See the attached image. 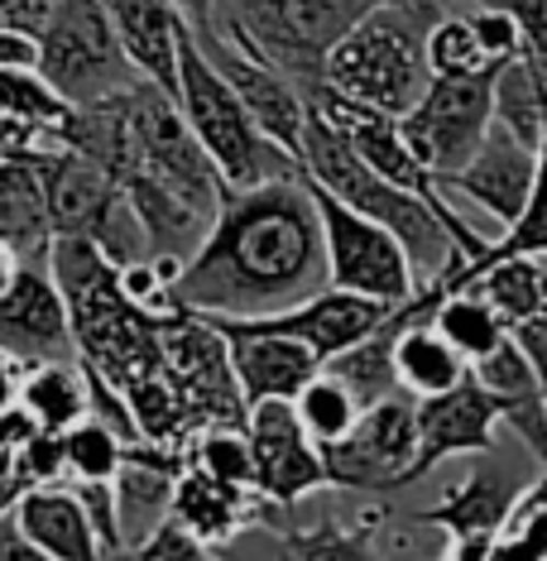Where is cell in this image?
<instances>
[{"label":"cell","mask_w":547,"mask_h":561,"mask_svg":"<svg viewBox=\"0 0 547 561\" xmlns=\"http://www.w3.org/2000/svg\"><path fill=\"white\" fill-rule=\"evenodd\" d=\"M0 240L30 264L48 260L54 231H48V207H44L39 149H5L0 154Z\"/></svg>","instance_id":"44dd1931"},{"label":"cell","mask_w":547,"mask_h":561,"mask_svg":"<svg viewBox=\"0 0 547 561\" xmlns=\"http://www.w3.org/2000/svg\"><path fill=\"white\" fill-rule=\"evenodd\" d=\"M15 518H20V533L34 542L39 557H54V561H96L101 557L92 523H87V508L78 494H72L68 480L30 484L15 500Z\"/></svg>","instance_id":"ffe728a7"},{"label":"cell","mask_w":547,"mask_h":561,"mask_svg":"<svg viewBox=\"0 0 547 561\" xmlns=\"http://www.w3.org/2000/svg\"><path fill=\"white\" fill-rule=\"evenodd\" d=\"M371 5L379 0H216L207 24L278 68L308 101V92L322 82L332 44Z\"/></svg>","instance_id":"5b68a950"},{"label":"cell","mask_w":547,"mask_h":561,"mask_svg":"<svg viewBox=\"0 0 547 561\" xmlns=\"http://www.w3.org/2000/svg\"><path fill=\"white\" fill-rule=\"evenodd\" d=\"M494 446L476 451L470 476L456 480L452 490L423 514L432 528L447 533L442 561H486L490 557V538H494V528H500L504 508L518 500V490H524L533 476H543V466H528L524 476H518L514 461H504Z\"/></svg>","instance_id":"8fae6325"},{"label":"cell","mask_w":547,"mask_h":561,"mask_svg":"<svg viewBox=\"0 0 547 561\" xmlns=\"http://www.w3.org/2000/svg\"><path fill=\"white\" fill-rule=\"evenodd\" d=\"M173 5H178V15H183L187 24H202V20H212L216 0H173Z\"/></svg>","instance_id":"7bdbcfd3"},{"label":"cell","mask_w":547,"mask_h":561,"mask_svg":"<svg viewBox=\"0 0 547 561\" xmlns=\"http://www.w3.org/2000/svg\"><path fill=\"white\" fill-rule=\"evenodd\" d=\"M125 442L96 417H82L62 432V480H111Z\"/></svg>","instance_id":"d6a6232c"},{"label":"cell","mask_w":547,"mask_h":561,"mask_svg":"<svg viewBox=\"0 0 547 561\" xmlns=\"http://www.w3.org/2000/svg\"><path fill=\"white\" fill-rule=\"evenodd\" d=\"M173 106L183 116L187 135L212 159L221 187H254L270 178L298 173V159L284 145H274L250 111L236 101V92L221 82V72L207 62V54L193 44L187 24L178 30V58H173Z\"/></svg>","instance_id":"277c9868"},{"label":"cell","mask_w":547,"mask_h":561,"mask_svg":"<svg viewBox=\"0 0 547 561\" xmlns=\"http://www.w3.org/2000/svg\"><path fill=\"white\" fill-rule=\"evenodd\" d=\"M509 341H514V346L547 375V312H533V317H524V322H514L509 327Z\"/></svg>","instance_id":"74e56055"},{"label":"cell","mask_w":547,"mask_h":561,"mask_svg":"<svg viewBox=\"0 0 547 561\" xmlns=\"http://www.w3.org/2000/svg\"><path fill=\"white\" fill-rule=\"evenodd\" d=\"M490 116L500 130H509L518 145L538 149L543 154V54H514L509 62L494 68V87H490Z\"/></svg>","instance_id":"d4e9b609"},{"label":"cell","mask_w":547,"mask_h":561,"mask_svg":"<svg viewBox=\"0 0 547 561\" xmlns=\"http://www.w3.org/2000/svg\"><path fill=\"white\" fill-rule=\"evenodd\" d=\"M48 10H54V0H0V24H24V30H39Z\"/></svg>","instance_id":"60d3db41"},{"label":"cell","mask_w":547,"mask_h":561,"mask_svg":"<svg viewBox=\"0 0 547 561\" xmlns=\"http://www.w3.org/2000/svg\"><path fill=\"white\" fill-rule=\"evenodd\" d=\"M130 557H139V561H193V557H212V552H207V542H202L183 518L169 514L145 542L135 547Z\"/></svg>","instance_id":"d590c367"},{"label":"cell","mask_w":547,"mask_h":561,"mask_svg":"<svg viewBox=\"0 0 547 561\" xmlns=\"http://www.w3.org/2000/svg\"><path fill=\"white\" fill-rule=\"evenodd\" d=\"M101 10H106L111 30H116L139 78L173 96V58L178 30H183V15H178L173 0H101Z\"/></svg>","instance_id":"7402d4cb"},{"label":"cell","mask_w":547,"mask_h":561,"mask_svg":"<svg viewBox=\"0 0 547 561\" xmlns=\"http://www.w3.org/2000/svg\"><path fill=\"white\" fill-rule=\"evenodd\" d=\"M202 322L216 327L226 341V369H231V385L240 393V413L260 399H294L322 365L303 341L284 336V331L240 327L231 317H202Z\"/></svg>","instance_id":"e0dca14e"},{"label":"cell","mask_w":547,"mask_h":561,"mask_svg":"<svg viewBox=\"0 0 547 561\" xmlns=\"http://www.w3.org/2000/svg\"><path fill=\"white\" fill-rule=\"evenodd\" d=\"M187 34H193V44L207 54L212 68L221 72V82L236 92L240 106L250 111V121L260 125L274 145H284L288 154L298 159V130H303V116H308V101H303L298 87L278 68H270L264 58H254L250 48H240V44L226 39V34H216L207 20L187 24Z\"/></svg>","instance_id":"5bb4252c"},{"label":"cell","mask_w":547,"mask_h":561,"mask_svg":"<svg viewBox=\"0 0 547 561\" xmlns=\"http://www.w3.org/2000/svg\"><path fill=\"white\" fill-rule=\"evenodd\" d=\"M442 0H379L332 44L322 82L346 92L379 116H403L428 87V30Z\"/></svg>","instance_id":"3957f363"},{"label":"cell","mask_w":547,"mask_h":561,"mask_svg":"<svg viewBox=\"0 0 547 561\" xmlns=\"http://www.w3.org/2000/svg\"><path fill=\"white\" fill-rule=\"evenodd\" d=\"M288 403H294L298 427L317 442V451H322L327 442H337L341 432H346L355 417H361V403H355V393L341 385L332 369H322V365H317V375H312L308 385H303Z\"/></svg>","instance_id":"f546056e"},{"label":"cell","mask_w":547,"mask_h":561,"mask_svg":"<svg viewBox=\"0 0 547 561\" xmlns=\"http://www.w3.org/2000/svg\"><path fill=\"white\" fill-rule=\"evenodd\" d=\"M254 466V494L270 508H294L312 490H322V451L308 432L298 427L294 403L288 399H260L240 413Z\"/></svg>","instance_id":"7c38bea8"},{"label":"cell","mask_w":547,"mask_h":561,"mask_svg":"<svg viewBox=\"0 0 547 561\" xmlns=\"http://www.w3.org/2000/svg\"><path fill=\"white\" fill-rule=\"evenodd\" d=\"M39 178H44L48 231L54 236L92 240L101 260L116 264V270L149 254V240L139 231L121 183L96 159H87L72 145H48L39 149Z\"/></svg>","instance_id":"8992f818"},{"label":"cell","mask_w":547,"mask_h":561,"mask_svg":"<svg viewBox=\"0 0 547 561\" xmlns=\"http://www.w3.org/2000/svg\"><path fill=\"white\" fill-rule=\"evenodd\" d=\"M0 121L39 135L44 145H68L78 106L62 101L34 68H0Z\"/></svg>","instance_id":"4316f807"},{"label":"cell","mask_w":547,"mask_h":561,"mask_svg":"<svg viewBox=\"0 0 547 561\" xmlns=\"http://www.w3.org/2000/svg\"><path fill=\"white\" fill-rule=\"evenodd\" d=\"M303 173V169H298ZM317 207V226H322V264H327V284L332 288H351L361 298H379V302H403L413 284L409 254L394 240L385 226L371 221V216L351 211L346 202H337L327 187H317L308 173H303Z\"/></svg>","instance_id":"ba28073f"},{"label":"cell","mask_w":547,"mask_h":561,"mask_svg":"<svg viewBox=\"0 0 547 561\" xmlns=\"http://www.w3.org/2000/svg\"><path fill=\"white\" fill-rule=\"evenodd\" d=\"M470 5H486V10H500L518 24V34H524V44L533 54H543L547 48V30H543V5L547 0H470Z\"/></svg>","instance_id":"8d00e7d4"},{"label":"cell","mask_w":547,"mask_h":561,"mask_svg":"<svg viewBox=\"0 0 547 561\" xmlns=\"http://www.w3.org/2000/svg\"><path fill=\"white\" fill-rule=\"evenodd\" d=\"M413 393H389L341 432L337 442L322 446V476L337 490H365L385 494L399 484H413Z\"/></svg>","instance_id":"30bf717a"},{"label":"cell","mask_w":547,"mask_h":561,"mask_svg":"<svg viewBox=\"0 0 547 561\" xmlns=\"http://www.w3.org/2000/svg\"><path fill=\"white\" fill-rule=\"evenodd\" d=\"M20 379H24V360H15L10 351H0V413H10V408H15Z\"/></svg>","instance_id":"b9f144b4"},{"label":"cell","mask_w":547,"mask_h":561,"mask_svg":"<svg viewBox=\"0 0 547 561\" xmlns=\"http://www.w3.org/2000/svg\"><path fill=\"white\" fill-rule=\"evenodd\" d=\"M15 446H20V437H15V442H0V508H10V504H15L20 494L34 484L30 470L20 466V451H15Z\"/></svg>","instance_id":"f35d334b"},{"label":"cell","mask_w":547,"mask_h":561,"mask_svg":"<svg viewBox=\"0 0 547 561\" xmlns=\"http://www.w3.org/2000/svg\"><path fill=\"white\" fill-rule=\"evenodd\" d=\"M389 336H394V327L379 322L375 331H365L361 341H351L346 351H337V355H327L322 360V369H332L341 385L355 393V403L361 408L389 399V393H403L399 375H394V360H389Z\"/></svg>","instance_id":"f1b7e54d"},{"label":"cell","mask_w":547,"mask_h":561,"mask_svg":"<svg viewBox=\"0 0 547 561\" xmlns=\"http://www.w3.org/2000/svg\"><path fill=\"white\" fill-rule=\"evenodd\" d=\"M466 375L476 379L480 389H490L494 399H500V408L524 399V393H543L547 389V375L509 336L500 341V346H490L486 355H476V360L466 365Z\"/></svg>","instance_id":"1f68e13d"},{"label":"cell","mask_w":547,"mask_h":561,"mask_svg":"<svg viewBox=\"0 0 547 561\" xmlns=\"http://www.w3.org/2000/svg\"><path fill=\"white\" fill-rule=\"evenodd\" d=\"M15 270H20V254L5 245V240H0V293L10 288V278H15Z\"/></svg>","instance_id":"ee69618b"},{"label":"cell","mask_w":547,"mask_h":561,"mask_svg":"<svg viewBox=\"0 0 547 561\" xmlns=\"http://www.w3.org/2000/svg\"><path fill=\"white\" fill-rule=\"evenodd\" d=\"M442 187V197H466L470 207H480L504 226H514L533 202H538V178H543V154L528 145H518L509 130L490 121L486 139L470 149V159L452 173H432Z\"/></svg>","instance_id":"4fadbf2b"},{"label":"cell","mask_w":547,"mask_h":561,"mask_svg":"<svg viewBox=\"0 0 547 561\" xmlns=\"http://www.w3.org/2000/svg\"><path fill=\"white\" fill-rule=\"evenodd\" d=\"M466 288H480V298L500 312V322L514 327L533 312H547V260L543 250H514L494 260L490 270H480L476 284Z\"/></svg>","instance_id":"83f0119b"},{"label":"cell","mask_w":547,"mask_h":561,"mask_svg":"<svg viewBox=\"0 0 547 561\" xmlns=\"http://www.w3.org/2000/svg\"><path fill=\"white\" fill-rule=\"evenodd\" d=\"M34 72L72 106H92L145 82L111 30L101 0H54L39 24V62Z\"/></svg>","instance_id":"52a82bcc"},{"label":"cell","mask_w":547,"mask_h":561,"mask_svg":"<svg viewBox=\"0 0 547 561\" xmlns=\"http://www.w3.org/2000/svg\"><path fill=\"white\" fill-rule=\"evenodd\" d=\"M183 461L207 470V476H216L240 494H254V466H250V446H246V427L240 423H212L183 451Z\"/></svg>","instance_id":"4dcf8cb0"},{"label":"cell","mask_w":547,"mask_h":561,"mask_svg":"<svg viewBox=\"0 0 547 561\" xmlns=\"http://www.w3.org/2000/svg\"><path fill=\"white\" fill-rule=\"evenodd\" d=\"M15 408L44 432H68L72 423L87 417V369L82 360H39L24 365Z\"/></svg>","instance_id":"cb8c5ba5"},{"label":"cell","mask_w":547,"mask_h":561,"mask_svg":"<svg viewBox=\"0 0 547 561\" xmlns=\"http://www.w3.org/2000/svg\"><path fill=\"white\" fill-rule=\"evenodd\" d=\"M183 451L178 442H155L139 437L125 442L121 466L111 476V494H116V528H121V552L130 557L163 518L173 514V484L183 476Z\"/></svg>","instance_id":"ac0fdd59"},{"label":"cell","mask_w":547,"mask_h":561,"mask_svg":"<svg viewBox=\"0 0 547 561\" xmlns=\"http://www.w3.org/2000/svg\"><path fill=\"white\" fill-rule=\"evenodd\" d=\"M0 351H10L24 365L72 360V355H78L68 298H62V288L54 284L48 264L20 260L10 288L0 293Z\"/></svg>","instance_id":"9a60e30c"},{"label":"cell","mask_w":547,"mask_h":561,"mask_svg":"<svg viewBox=\"0 0 547 561\" xmlns=\"http://www.w3.org/2000/svg\"><path fill=\"white\" fill-rule=\"evenodd\" d=\"M327 284L322 226L303 173L226 187L212 226L183 254L169 302L197 317H260Z\"/></svg>","instance_id":"6da1fadb"},{"label":"cell","mask_w":547,"mask_h":561,"mask_svg":"<svg viewBox=\"0 0 547 561\" xmlns=\"http://www.w3.org/2000/svg\"><path fill=\"white\" fill-rule=\"evenodd\" d=\"M0 561H39V552H34V542L20 533L15 504L0 508Z\"/></svg>","instance_id":"ab89813d"},{"label":"cell","mask_w":547,"mask_h":561,"mask_svg":"<svg viewBox=\"0 0 547 561\" xmlns=\"http://www.w3.org/2000/svg\"><path fill=\"white\" fill-rule=\"evenodd\" d=\"M494 427H500V399L490 389H480L470 375L442 393L413 399V484L442 461H452V456H476L494 446Z\"/></svg>","instance_id":"2e32d148"},{"label":"cell","mask_w":547,"mask_h":561,"mask_svg":"<svg viewBox=\"0 0 547 561\" xmlns=\"http://www.w3.org/2000/svg\"><path fill=\"white\" fill-rule=\"evenodd\" d=\"M385 322L394 327L389 336V360H394V375H399V389L423 399V393H442L452 389L456 379H466V360L461 351L442 336L428 317H399L389 308Z\"/></svg>","instance_id":"603a6c76"},{"label":"cell","mask_w":547,"mask_h":561,"mask_svg":"<svg viewBox=\"0 0 547 561\" xmlns=\"http://www.w3.org/2000/svg\"><path fill=\"white\" fill-rule=\"evenodd\" d=\"M543 523H547V494H543V476H533L518 500L504 508L500 528L490 538V557H543Z\"/></svg>","instance_id":"836d02e7"},{"label":"cell","mask_w":547,"mask_h":561,"mask_svg":"<svg viewBox=\"0 0 547 561\" xmlns=\"http://www.w3.org/2000/svg\"><path fill=\"white\" fill-rule=\"evenodd\" d=\"M298 169L312 178L317 187H327L337 202H346L351 211L371 216L385 231L399 240L403 254H409V270H413V284H442L456 264L466 260L456 250V240L447 236V226L432 216L423 202L403 187H394L389 178H379L371 163L351 149V139L337 130L332 121H322L317 111L308 106L303 116V130H298Z\"/></svg>","instance_id":"7a4b0ae2"},{"label":"cell","mask_w":547,"mask_h":561,"mask_svg":"<svg viewBox=\"0 0 547 561\" xmlns=\"http://www.w3.org/2000/svg\"><path fill=\"white\" fill-rule=\"evenodd\" d=\"M490 87L494 68L480 72H432L428 87L403 116H394L403 145L428 163L432 173H452L470 159V149L490 130Z\"/></svg>","instance_id":"9c48e42d"},{"label":"cell","mask_w":547,"mask_h":561,"mask_svg":"<svg viewBox=\"0 0 547 561\" xmlns=\"http://www.w3.org/2000/svg\"><path fill=\"white\" fill-rule=\"evenodd\" d=\"M246 500L250 494L231 490V484H221L216 476H207V470H197V466H183V476H178V484H173V514L207 542V552H221V547L236 538Z\"/></svg>","instance_id":"484cf974"},{"label":"cell","mask_w":547,"mask_h":561,"mask_svg":"<svg viewBox=\"0 0 547 561\" xmlns=\"http://www.w3.org/2000/svg\"><path fill=\"white\" fill-rule=\"evenodd\" d=\"M385 514H365L361 528H341V523L327 514L317 528H298L278 538V552L284 557H371V538Z\"/></svg>","instance_id":"e575fe53"},{"label":"cell","mask_w":547,"mask_h":561,"mask_svg":"<svg viewBox=\"0 0 547 561\" xmlns=\"http://www.w3.org/2000/svg\"><path fill=\"white\" fill-rule=\"evenodd\" d=\"M389 302L379 298H361V293L351 288H332L322 284L317 293H308V298L288 302V308L278 312H260V317H231V322L240 327H264V331H284V336L303 341L317 360H327V355L346 351L351 341H361L365 331H375L379 322H385Z\"/></svg>","instance_id":"d6986e66"}]
</instances>
